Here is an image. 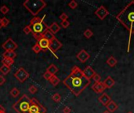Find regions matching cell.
Wrapping results in <instances>:
<instances>
[{"instance_id": "cell-41", "label": "cell", "mask_w": 134, "mask_h": 113, "mask_svg": "<svg viewBox=\"0 0 134 113\" xmlns=\"http://www.w3.org/2000/svg\"><path fill=\"white\" fill-rule=\"evenodd\" d=\"M71 109L69 107H64L63 109V113H71Z\"/></svg>"}, {"instance_id": "cell-33", "label": "cell", "mask_w": 134, "mask_h": 113, "mask_svg": "<svg viewBox=\"0 0 134 113\" xmlns=\"http://www.w3.org/2000/svg\"><path fill=\"white\" fill-rule=\"evenodd\" d=\"M9 9L6 6H1V8H0V12H1L2 14H6V13H9Z\"/></svg>"}, {"instance_id": "cell-28", "label": "cell", "mask_w": 134, "mask_h": 113, "mask_svg": "<svg viewBox=\"0 0 134 113\" xmlns=\"http://www.w3.org/2000/svg\"><path fill=\"white\" fill-rule=\"evenodd\" d=\"M32 50L34 51V53H39L42 50V48L40 47V46L38 45V42H36L34 46H33V47H32Z\"/></svg>"}, {"instance_id": "cell-35", "label": "cell", "mask_w": 134, "mask_h": 113, "mask_svg": "<svg viewBox=\"0 0 134 113\" xmlns=\"http://www.w3.org/2000/svg\"><path fill=\"white\" fill-rule=\"evenodd\" d=\"M23 31H24V34H26V35L30 34V33L31 32V26H30V25H27V26L24 27V29H23Z\"/></svg>"}, {"instance_id": "cell-21", "label": "cell", "mask_w": 134, "mask_h": 113, "mask_svg": "<svg viewBox=\"0 0 134 113\" xmlns=\"http://www.w3.org/2000/svg\"><path fill=\"white\" fill-rule=\"evenodd\" d=\"M42 37L45 38V39H46L49 40V41H51L53 38H55L54 35H53L49 29H48L46 31H45V33L42 35Z\"/></svg>"}, {"instance_id": "cell-39", "label": "cell", "mask_w": 134, "mask_h": 113, "mask_svg": "<svg viewBox=\"0 0 134 113\" xmlns=\"http://www.w3.org/2000/svg\"><path fill=\"white\" fill-rule=\"evenodd\" d=\"M60 19L62 21L68 20V16L65 13H62L60 15Z\"/></svg>"}, {"instance_id": "cell-12", "label": "cell", "mask_w": 134, "mask_h": 113, "mask_svg": "<svg viewBox=\"0 0 134 113\" xmlns=\"http://www.w3.org/2000/svg\"><path fill=\"white\" fill-rule=\"evenodd\" d=\"M106 87L104 85L103 82H100V83H95L93 86H92V90L97 93V94H100V93H103L105 90Z\"/></svg>"}, {"instance_id": "cell-11", "label": "cell", "mask_w": 134, "mask_h": 113, "mask_svg": "<svg viewBox=\"0 0 134 113\" xmlns=\"http://www.w3.org/2000/svg\"><path fill=\"white\" fill-rule=\"evenodd\" d=\"M76 57L82 63H85L86 61H87L89 60V58L90 57V54L85 50H80L79 53H77Z\"/></svg>"}, {"instance_id": "cell-40", "label": "cell", "mask_w": 134, "mask_h": 113, "mask_svg": "<svg viewBox=\"0 0 134 113\" xmlns=\"http://www.w3.org/2000/svg\"><path fill=\"white\" fill-rule=\"evenodd\" d=\"M5 83V79L3 76H0V86L3 85Z\"/></svg>"}, {"instance_id": "cell-34", "label": "cell", "mask_w": 134, "mask_h": 113, "mask_svg": "<svg viewBox=\"0 0 134 113\" xmlns=\"http://www.w3.org/2000/svg\"><path fill=\"white\" fill-rule=\"evenodd\" d=\"M28 91H29V93H31V94H35V93L38 91V88H37L35 86L31 85V86L28 88Z\"/></svg>"}, {"instance_id": "cell-30", "label": "cell", "mask_w": 134, "mask_h": 113, "mask_svg": "<svg viewBox=\"0 0 134 113\" xmlns=\"http://www.w3.org/2000/svg\"><path fill=\"white\" fill-rule=\"evenodd\" d=\"M52 99H53V101H54L56 103H59V102L60 101V100H61V97H60V95L58 93H56V94H54L52 96Z\"/></svg>"}, {"instance_id": "cell-22", "label": "cell", "mask_w": 134, "mask_h": 113, "mask_svg": "<svg viewBox=\"0 0 134 113\" xmlns=\"http://www.w3.org/2000/svg\"><path fill=\"white\" fill-rule=\"evenodd\" d=\"M118 63V61L114 57H110L108 60H107V64L110 66V67H115Z\"/></svg>"}, {"instance_id": "cell-6", "label": "cell", "mask_w": 134, "mask_h": 113, "mask_svg": "<svg viewBox=\"0 0 134 113\" xmlns=\"http://www.w3.org/2000/svg\"><path fill=\"white\" fill-rule=\"evenodd\" d=\"M29 113H46V109L42 105L36 98H31Z\"/></svg>"}, {"instance_id": "cell-13", "label": "cell", "mask_w": 134, "mask_h": 113, "mask_svg": "<svg viewBox=\"0 0 134 113\" xmlns=\"http://www.w3.org/2000/svg\"><path fill=\"white\" fill-rule=\"evenodd\" d=\"M83 72V74L84 76L90 80H91L93 79V77L94 76V75L96 74L95 71L90 67V66H87L86 67V68L82 71Z\"/></svg>"}, {"instance_id": "cell-38", "label": "cell", "mask_w": 134, "mask_h": 113, "mask_svg": "<svg viewBox=\"0 0 134 113\" xmlns=\"http://www.w3.org/2000/svg\"><path fill=\"white\" fill-rule=\"evenodd\" d=\"M60 25H61V27H62V28H68V26L70 25V22H69L68 20L61 21Z\"/></svg>"}, {"instance_id": "cell-16", "label": "cell", "mask_w": 134, "mask_h": 113, "mask_svg": "<svg viewBox=\"0 0 134 113\" xmlns=\"http://www.w3.org/2000/svg\"><path fill=\"white\" fill-rule=\"evenodd\" d=\"M103 83L105 86L106 89H110V88H111L115 85V80L111 76H108V77H107L105 79V80L103 82Z\"/></svg>"}, {"instance_id": "cell-19", "label": "cell", "mask_w": 134, "mask_h": 113, "mask_svg": "<svg viewBox=\"0 0 134 113\" xmlns=\"http://www.w3.org/2000/svg\"><path fill=\"white\" fill-rule=\"evenodd\" d=\"M16 57V53L14 51H5L2 53V57L3 58H9V59H13Z\"/></svg>"}, {"instance_id": "cell-17", "label": "cell", "mask_w": 134, "mask_h": 113, "mask_svg": "<svg viewBox=\"0 0 134 113\" xmlns=\"http://www.w3.org/2000/svg\"><path fill=\"white\" fill-rule=\"evenodd\" d=\"M49 30L54 35L60 30V27L57 22H53L51 24V25L49 26Z\"/></svg>"}, {"instance_id": "cell-36", "label": "cell", "mask_w": 134, "mask_h": 113, "mask_svg": "<svg viewBox=\"0 0 134 113\" xmlns=\"http://www.w3.org/2000/svg\"><path fill=\"white\" fill-rule=\"evenodd\" d=\"M52 76H53V75H52V74H50V73H49V72H47V71L43 74V77H44V79H46V80H49V79H51V77H52Z\"/></svg>"}, {"instance_id": "cell-24", "label": "cell", "mask_w": 134, "mask_h": 113, "mask_svg": "<svg viewBox=\"0 0 134 113\" xmlns=\"http://www.w3.org/2000/svg\"><path fill=\"white\" fill-rule=\"evenodd\" d=\"M9 72H10V67H8V66H6L5 64H2L0 67V72L3 76H6Z\"/></svg>"}, {"instance_id": "cell-18", "label": "cell", "mask_w": 134, "mask_h": 113, "mask_svg": "<svg viewBox=\"0 0 134 113\" xmlns=\"http://www.w3.org/2000/svg\"><path fill=\"white\" fill-rule=\"evenodd\" d=\"M106 108H107L108 111H109L110 112H115V111L119 109V106H118V105H117L115 101H111L106 106Z\"/></svg>"}, {"instance_id": "cell-8", "label": "cell", "mask_w": 134, "mask_h": 113, "mask_svg": "<svg viewBox=\"0 0 134 113\" xmlns=\"http://www.w3.org/2000/svg\"><path fill=\"white\" fill-rule=\"evenodd\" d=\"M61 47H62V43H61L56 37L53 38L51 41H49V50L54 54L55 57H57L56 52H57V50H59Z\"/></svg>"}, {"instance_id": "cell-14", "label": "cell", "mask_w": 134, "mask_h": 113, "mask_svg": "<svg viewBox=\"0 0 134 113\" xmlns=\"http://www.w3.org/2000/svg\"><path fill=\"white\" fill-rule=\"evenodd\" d=\"M98 100H99V101H100L103 105H104V106H107V105L111 101V98H110V97L108 95V94H106V93H104L101 96H100L99 98H98Z\"/></svg>"}, {"instance_id": "cell-3", "label": "cell", "mask_w": 134, "mask_h": 113, "mask_svg": "<svg viewBox=\"0 0 134 113\" xmlns=\"http://www.w3.org/2000/svg\"><path fill=\"white\" fill-rule=\"evenodd\" d=\"M23 6L33 16L35 17L40 11H42L46 6V2L43 0H26L23 3Z\"/></svg>"}, {"instance_id": "cell-23", "label": "cell", "mask_w": 134, "mask_h": 113, "mask_svg": "<svg viewBox=\"0 0 134 113\" xmlns=\"http://www.w3.org/2000/svg\"><path fill=\"white\" fill-rule=\"evenodd\" d=\"M46 16L43 17V18H41V17H34L31 21H30V25H33V24H38V23H41L42 21H44V17Z\"/></svg>"}, {"instance_id": "cell-1", "label": "cell", "mask_w": 134, "mask_h": 113, "mask_svg": "<svg viewBox=\"0 0 134 113\" xmlns=\"http://www.w3.org/2000/svg\"><path fill=\"white\" fill-rule=\"evenodd\" d=\"M63 83L75 96L78 97L90 84V80L84 76L83 72L78 66H74Z\"/></svg>"}, {"instance_id": "cell-44", "label": "cell", "mask_w": 134, "mask_h": 113, "mask_svg": "<svg viewBox=\"0 0 134 113\" xmlns=\"http://www.w3.org/2000/svg\"><path fill=\"white\" fill-rule=\"evenodd\" d=\"M103 113H111V112H110L109 111H108V110H107V111H105V112H103Z\"/></svg>"}, {"instance_id": "cell-45", "label": "cell", "mask_w": 134, "mask_h": 113, "mask_svg": "<svg viewBox=\"0 0 134 113\" xmlns=\"http://www.w3.org/2000/svg\"><path fill=\"white\" fill-rule=\"evenodd\" d=\"M127 113H133V112H128Z\"/></svg>"}, {"instance_id": "cell-25", "label": "cell", "mask_w": 134, "mask_h": 113, "mask_svg": "<svg viewBox=\"0 0 134 113\" xmlns=\"http://www.w3.org/2000/svg\"><path fill=\"white\" fill-rule=\"evenodd\" d=\"M2 64H5V65H6L8 67H10L14 63V60L13 59H9V58H2Z\"/></svg>"}, {"instance_id": "cell-2", "label": "cell", "mask_w": 134, "mask_h": 113, "mask_svg": "<svg viewBox=\"0 0 134 113\" xmlns=\"http://www.w3.org/2000/svg\"><path fill=\"white\" fill-rule=\"evenodd\" d=\"M116 19L130 31V38L134 34V1L130 2L117 16Z\"/></svg>"}, {"instance_id": "cell-42", "label": "cell", "mask_w": 134, "mask_h": 113, "mask_svg": "<svg viewBox=\"0 0 134 113\" xmlns=\"http://www.w3.org/2000/svg\"><path fill=\"white\" fill-rule=\"evenodd\" d=\"M0 113H5V109H4V107L2 105H0Z\"/></svg>"}, {"instance_id": "cell-15", "label": "cell", "mask_w": 134, "mask_h": 113, "mask_svg": "<svg viewBox=\"0 0 134 113\" xmlns=\"http://www.w3.org/2000/svg\"><path fill=\"white\" fill-rule=\"evenodd\" d=\"M37 42L38 43V45L40 46V47L42 48V50L43 51H46L47 49H49V41L47 40L46 39H45V38L42 37V38H41Z\"/></svg>"}, {"instance_id": "cell-29", "label": "cell", "mask_w": 134, "mask_h": 113, "mask_svg": "<svg viewBox=\"0 0 134 113\" xmlns=\"http://www.w3.org/2000/svg\"><path fill=\"white\" fill-rule=\"evenodd\" d=\"M84 36L86 38V39H90L93 35V32L92 31V30L90 29H86L85 31H84Z\"/></svg>"}, {"instance_id": "cell-31", "label": "cell", "mask_w": 134, "mask_h": 113, "mask_svg": "<svg viewBox=\"0 0 134 113\" xmlns=\"http://www.w3.org/2000/svg\"><path fill=\"white\" fill-rule=\"evenodd\" d=\"M9 19H7L5 17H2V28H5V27H7V26L9 25Z\"/></svg>"}, {"instance_id": "cell-7", "label": "cell", "mask_w": 134, "mask_h": 113, "mask_svg": "<svg viewBox=\"0 0 134 113\" xmlns=\"http://www.w3.org/2000/svg\"><path fill=\"white\" fill-rule=\"evenodd\" d=\"M14 77L20 82V83H24L25 80H27L29 77V73L24 68H20L18 70L14 73Z\"/></svg>"}, {"instance_id": "cell-10", "label": "cell", "mask_w": 134, "mask_h": 113, "mask_svg": "<svg viewBox=\"0 0 134 113\" xmlns=\"http://www.w3.org/2000/svg\"><path fill=\"white\" fill-rule=\"evenodd\" d=\"M95 14L98 17V18L100 20H104L109 14V12H108V10L104 6H100L95 11Z\"/></svg>"}, {"instance_id": "cell-5", "label": "cell", "mask_w": 134, "mask_h": 113, "mask_svg": "<svg viewBox=\"0 0 134 113\" xmlns=\"http://www.w3.org/2000/svg\"><path fill=\"white\" fill-rule=\"evenodd\" d=\"M30 26L31 28V33L34 38L37 40V42L41 38H42V35L45 33V31H46L49 29V26L44 21Z\"/></svg>"}, {"instance_id": "cell-27", "label": "cell", "mask_w": 134, "mask_h": 113, "mask_svg": "<svg viewBox=\"0 0 134 113\" xmlns=\"http://www.w3.org/2000/svg\"><path fill=\"white\" fill-rule=\"evenodd\" d=\"M20 94V90L17 89V88H16V87H14V88H13L12 90H11V91H10V95L13 97V98H16V97H18V95Z\"/></svg>"}, {"instance_id": "cell-4", "label": "cell", "mask_w": 134, "mask_h": 113, "mask_svg": "<svg viewBox=\"0 0 134 113\" xmlns=\"http://www.w3.org/2000/svg\"><path fill=\"white\" fill-rule=\"evenodd\" d=\"M13 109L17 113H29V109L31 107V98L24 94L13 105Z\"/></svg>"}, {"instance_id": "cell-43", "label": "cell", "mask_w": 134, "mask_h": 113, "mask_svg": "<svg viewBox=\"0 0 134 113\" xmlns=\"http://www.w3.org/2000/svg\"><path fill=\"white\" fill-rule=\"evenodd\" d=\"M2 28V18L0 17V29Z\"/></svg>"}, {"instance_id": "cell-26", "label": "cell", "mask_w": 134, "mask_h": 113, "mask_svg": "<svg viewBox=\"0 0 134 113\" xmlns=\"http://www.w3.org/2000/svg\"><path fill=\"white\" fill-rule=\"evenodd\" d=\"M49 82H50V83H51L53 86L56 87V86H57V85L59 84V83H60V79H59L58 77H57V76L54 75V76H53L51 77V79H49Z\"/></svg>"}, {"instance_id": "cell-32", "label": "cell", "mask_w": 134, "mask_h": 113, "mask_svg": "<svg viewBox=\"0 0 134 113\" xmlns=\"http://www.w3.org/2000/svg\"><path fill=\"white\" fill-rule=\"evenodd\" d=\"M68 6H69L71 9H75V8L78 7V2H77L76 1H75V0H72V1H71V2L68 3Z\"/></svg>"}, {"instance_id": "cell-37", "label": "cell", "mask_w": 134, "mask_h": 113, "mask_svg": "<svg viewBox=\"0 0 134 113\" xmlns=\"http://www.w3.org/2000/svg\"><path fill=\"white\" fill-rule=\"evenodd\" d=\"M93 81L95 83H100V79H101V77H100V76L99 74H97L96 73L94 75V76L93 77Z\"/></svg>"}, {"instance_id": "cell-9", "label": "cell", "mask_w": 134, "mask_h": 113, "mask_svg": "<svg viewBox=\"0 0 134 113\" xmlns=\"http://www.w3.org/2000/svg\"><path fill=\"white\" fill-rule=\"evenodd\" d=\"M2 49H4L5 51H14L17 47V44L11 39L9 38L2 45Z\"/></svg>"}, {"instance_id": "cell-20", "label": "cell", "mask_w": 134, "mask_h": 113, "mask_svg": "<svg viewBox=\"0 0 134 113\" xmlns=\"http://www.w3.org/2000/svg\"><path fill=\"white\" fill-rule=\"evenodd\" d=\"M58 68L55 65V64H50L49 67H48V68L46 69V71L47 72H49L50 74H52L53 76H54L57 72H58Z\"/></svg>"}]
</instances>
